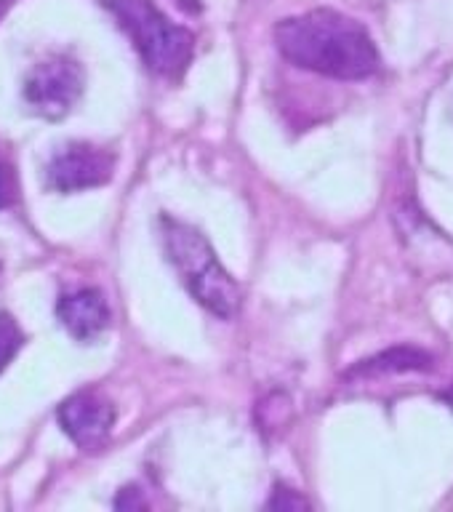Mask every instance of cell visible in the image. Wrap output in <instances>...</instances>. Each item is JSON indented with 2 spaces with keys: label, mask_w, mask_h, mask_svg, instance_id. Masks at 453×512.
<instances>
[{
  "label": "cell",
  "mask_w": 453,
  "mask_h": 512,
  "mask_svg": "<svg viewBox=\"0 0 453 512\" xmlns=\"http://www.w3.org/2000/svg\"><path fill=\"white\" fill-rule=\"evenodd\" d=\"M275 43L283 59L326 78L363 80L379 70V51L366 27L331 8L278 22Z\"/></svg>",
  "instance_id": "6da1fadb"
},
{
  "label": "cell",
  "mask_w": 453,
  "mask_h": 512,
  "mask_svg": "<svg viewBox=\"0 0 453 512\" xmlns=\"http://www.w3.org/2000/svg\"><path fill=\"white\" fill-rule=\"evenodd\" d=\"M160 235L168 262L174 264L192 299L208 312L230 320L240 307V286L216 259L206 235L171 216L160 219Z\"/></svg>",
  "instance_id": "7a4b0ae2"
},
{
  "label": "cell",
  "mask_w": 453,
  "mask_h": 512,
  "mask_svg": "<svg viewBox=\"0 0 453 512\" xmlns=\"http://www.w3.org/2000/svg\"><path fill=\"white\" fill-rule=\"evenodd\" d=\"M152 72L179 78L192 62L195 35L179 27L152 0H104Z\"/></svg>",
  "instance_id": "3957f363"
},
{
  "label": "cell",
  "mask_w": 453,
  "mask_h": 512,
  "mask_svg": "<svg viewBox=\"0 0 453 512\" xmlns=\"http://www.w3.org/2000/svg\"><path fill=\"white\" fill-rule=\"evenodd\" d=\"M83 94V67L70 56H51L35 64L24 80V102L35 115L62 120Z\"/></svg>",
  "instance_id": "277c9868"
},
{
  "label": "cell",
  "mask_w": 453,
  "mask_h": 512,
  "mask_svg": "<svg viewBox=\"0 0 453 512\" xmlns=\"http://www.w3.org/2000/svg\"><path fill=\"white\" fill-rule=\"evenodd\" d=\"M115 155L91 142H67L48 158L46 184L54 192H83L112 179Z\"/></svg>",
  "instance_id": "5b68a950"
},
{
  "label": "cell",
  "mask_w": 453,
  "mask_h": 512,
  "mask_svg": "<svg viewBox=\"0 0 453 512\" xmlns=\"http://www.w3.org/2000/svg\"><path fill=\"white\" fill-rule=\"evenodd\" d=\"M56 419L75 446L96 451L107 443L115 427V406L102 392L80 390L56 408Z\"/></svg>",
  "instance_id": "8992f818"
},
{
  "label": "cell",
  "mask_w": 453,
  "mask_h": 512,
  "mask_svg": "<svg viewBox=\"0 0 453 512\" xmlns=\"http://www.w3.org/2000/svg\"><path fill=\"white\" fill-rule=\"evenodd\" d=\"M56 318L78 342H94L110 326V304L99 288H75L56 299Z\"/></svg>",
  "instance_id": "52a82bcc"
},
{
  "label": "cell",
  "mask_w": 453,
  "mask_h": 512,
  "mask_svg": "<svg viewBox=\"0 0 453 512\" xmlns=\"http://www.w3.org/2000/svg\"><path fill=\"white\" fill-rule=\"evenodd\" d=\"M432 368V358L427 352L416 347H392V350L363 360L347 376H382V374H403V371H427Z\"/></svg>",
  "instance_id": "ba28073f"
},
{
  "label": "cell",
  "mask_w": 453,
  "mask_h": 512,
  "mask_svg": "<svg viewBox=\"0 0 453 512\" xmlns=\"http://www.w3.org/2000/svg\"><path fill=\"white\" fill-rule=\"evenodd\" d=\"M24 331L14 320V315L6 310H0V374L6 371L8 363L19 355L24 347Z\"/></svg>",
  "instance_id": "9c48e42d"
},
{
  "label": "cell",
  "mask_w": 453,
  "mask_h": 512,
  "mask_svg": "<svg viewBox=\"0 0 453 512\" xmlns=\"http://www.w3.org/2000/svg\"><path fill=\"white\" fill-rule=\"evenodd\" d=\"M267 507L270 510H302V507H307V502L299 494H294L291 488H275Z\"/></svg>",
  "instance_id": "30bf717a"
},
{
  "label": "cell",
  "mask_w": 453,
  "mask_h": 512,
  "mask_svg": "<svg viewBox=\"0 0 453 512\" xmlns=\"http://www.w3.org/2000/svg\"><path fill=\"white\" fill-rule=\"evenodd\" d=\"M115 507H118V510H136V507H144V499L139 496V488H123L118 494V499H115Z\"/></svg>",
  "instance_id": "8fae6325"
},
{
  "label": "cell",
  "mask_w": 453,
  "mask_h": 512,
  "mask_svg": "<svg viewBox=\"0 0 453 512\" xmlns=\"http://www.w3.org/2000/svg\"><path fill=\"white\" fill-rule=\"evenodd\" d=\"M11 200H14V187H11V176H8L6 163L0 160V208L11 206Z\"/></svg>",
  "instance_id": "7c38bea8"
},
{
  "label": "cell",
  "mask_w": 453,
  "mask_h": 512,
  "mask_svg": "<svg viewBox=\"0 0 453 512\" xmlns=\"http://www.w3.org/2000/svg\"><path fill=\"white\" fill-rule=\"evenodd\" d=\"M0 270H3V267H0Z\"/></svg>",
  "instance_id": "4fadbf2b"
}]
</instances>
